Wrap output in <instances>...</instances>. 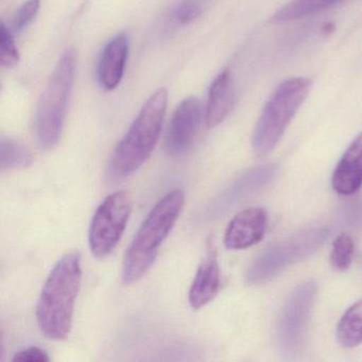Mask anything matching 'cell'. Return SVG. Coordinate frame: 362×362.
I'll return each mask as SVG.
<instances>
[{
  "mask_svg": "<svg viewBox=\"0 0 362 362\" xmlns=\"http://www.w3.org/2000/svg\"><path fill=\"white\" fill-rule=\"evenodd\" d=\"M81 281V256L78 252L65 254L46 279L37 300V324L46 338L60 341L69 337Z\"/></svg>",
  "mask_w": 362,
  "mask_h": 362,
  "instance_id": "6da1fadb",
  "label": "cell"
},
{
  "mask_svg": "<svg viewBox=\"0 0 362 362\" xmlns=\"http://www.w3.org/2000/svg\"><path fill=\"white\" fill-rule=\"evenodd\" d=\"M184 204L183 190L175 189L154 205L127 250L122 274L124 284L135 283L151 268L160 245L179 219Z\"/></svg>",
  "mask_w": 362,
  "mask_h": 362,
  "instance_id": "7a4b0ae2",
  "label": "cell"
},
{
  "mask_svg": "<svg viewBox=\"0 0 362 362\" xmlns=\"http://www.w3.org/2000/svg\"><path fill=\"white\" fill-rule=\"evenodd\" d=\"M168 93L156 90L144 103L139 115L115 148L110 164L113 177H126L139 170L151 156L160 139L166 115Z\"/></svg>",
  "mask_w": 362,
  "mask_h": 362,
  "instance_id": "3957f363",
  "label": "cell"
},
{
  "mask_svg": "<svg viewBox=\"0 0 362 362\" xmlns=\"http://www.w3.org/2000/svg\"><path fill=\"white\" fill-rule=\"evenodd\" d=\"M75 74L76 52L67 48L59 59L37 105L35 135L42 149H54L60 141Z\"/></svg>",
  "mask_w": 362,
  "mask_h": 362,
  "instance_id": "277c9868",
  "label": "cell"
},
{
  "mask_svg": "<svg viewBox=\"0 0 362 362\" xmlns=\"http://www.w3.org/2000/svg\"><path fill=\"white\" fill-rule=\"evenodd\" d=\"M310 88L308 78H291L279 84L264 105L254 130L252 146L256 156L264 158L274 149Z\"/></svg>",
  "mask_w": 362,
  "mask_h": 362,
  "instance_id": "5b68a950",
  "label": "cell"
},
{
  "mask_svg": "<svg viewBox=\"0 0 362 362\" xmlns=\"http://www.w3.org/2000/svg\"><path fill=\"white\" fill-rule=\"evenodd\" d=\"M330 230L324 226L307 228L271 245L250 266L245 279L250 285L270 281L300 260L306 259L324 245Z\"/></svg>",
  "mask_w": 362,
  "mask_h": 362,
  "instance_id": "8992f818",
  "label": "cell"
},
{
  "mask_svg": "<svg viewBox=\"0 0 362 362\" xmlns=\"http://www.w3.org/2000/svg\"><path fill=\"white\" fill-rule=\"evenodd\" d=\"M131 200L126 192H116L103 201L90 223L88 243L93 255L105 258L112 253L126 230Z\"/></svg>",
  "mask_w": 362,
  "mask_h": 362,
  "instance_id": "52a82bcc",
  "label": "cell"
},
{
  "mask_svg": "<svg viewBox=\"0 0 362 362\" xmlns=\"http://www.w3.org/2000/svg\"><path fill=\"white\" fill-rule=\"evenodd\" d=\"M317 292L315 281H305L294 289L284 305L277 324V340L285 353H296L304 343Z\"/></svg>",
  "mask_w": 362,
  "mask_h": 362,
  "instance_id": "ba28073f",
  "label": "cell"
},
{
  "mask_svg": "<svg viewBox=\"0 0 362 362\" xmlns=\"http://www.w3.org/2000/svg\"><path fill=\"white\" fill-rule=\"evenodd\" d=\"M202 118V107L196 97L184 99L173 114L166 136L165 151L177 158L187 151L194 141Z\"/></svg>",
  "mask_w": 362,
  "mask_h": 362,
  "instance_id": "9c48e42d",
  "label": "cell"
},
{
  "mask_svg": "<svg viewBox=\"0 0 362 362\" xmlns=\"http://www.w3.org/2000/svg\"><path fill=\"white\" fill-rule=\"evenodd\" d=\"M268 216L260 207L239 211L228 223L224 245L228 250H245L257 245L266 235Z\"/></svg>",
  "mask_w": 362,
  "mask_h": 362,
  "instance_id": "30bf717a",
  "label": "cell"
},
{
  "mask_svg": "<svg viewBox=\"0 0 362 362\" xmlns=\"http://www.w3.org/2000/svg\"><path fill=\"white\" fill-rule=\"evenodd\" d=\"M221 286L219 264L215 245L207 243L206 256L201 262L189 290V304L192 308H202L215 298Z\"/></svg>",
  "mask_w": 362,
  "mask_h": 362,
  "instance_id": "8fae6325",
  "label": "cell"
},
{
  "mask_svg": "<svg viewBox=\"0 0 362 362\" xmlns=\"http://www.w3.org/2000/svg\"><path fill=\"white\" fill-rule=\"evenodd\" d=\"M128 56L129 39L126 33H122L107 44L99 59L97 77L101 88L110 92L119 86Z\"/></svg>",
  "mask_w": 362,
  "mask_h": 362,
  "instance_id": "7c38bea8",
  "label": "cell"
},
{
  "mask_svg": "<svg viewBox=\"0 0 362 362\" xmlns=\"http://www.w3.org/2000/svg\"><path fill=\"white\" fill-rule=\"evenodd\" d=\"M332 188L341 196H351L362 186V132L351 141L339 160L332 179Z\"/></svg>",
  "mask_w": 362,
  "mask_h": 362,
  "instance_id": "4fadbf2b",
  "label": "cell"
},
{
  "mask_svg": "<svg viewBox=\"0 0 362 362\" xmlns=\"http://www.w3.org/2000/svg\"><path fill=\"white\" fill-rule=\"evenodd\" d=\"M234 84L230 71L220 73L209 88L205 122L211 129L221 124L234 107Z\"/></svg>",
  "mask_w": 362,
  "mask_h": 362,
  "instance_id": "5bb4252c",
  "label": "cell"
},
{
  "mask_svg": "<svg viewBox=\"0 0 362 362\" xmlns=\"http://www.w3.org/2000/svg\"><path fill=\"white\" fill-rule=\"evenodd\" d=\"M337 340L345 349L362 344V300L349 307L337 326Z\"/></svg>",
  "mask_w": 362,
  "mask_h": 362,
  "instance_id": "9a60e30c",
  "label": "cell"
},
{
  "mask_svg": "<svg viewBox=\"0 0 362 362\" xmlns=\"http://www.w3.org/2000/svg\"><path fill=\"white\" fill-rule=\"evenodd\" d=\"M33 163L30 150L18 139L3 137L0 141V167L3 171L28 168Z\"/></svg>",
  "mask_w": 362,
  "mask_h": 362,
  "instance_id": "2e32d148",
  "label": "cell"
},
{
  "mask_svg": "<svg viewBox=\"0 0 362 362\" xmlns=\"http://www.w3.org/2000/svg\"><path fill=\"white\" fill-rule=\"evenodd\" d=\"M342 1L343 0H291L275 13L274 20L276 22H285L306 18L329 9Z\"/></svg>",
  "mask_w": 362,
  "mask_h": 362,
  "instance_id": "e0dca14e",
  "label": "cell"
},
{
  "mask_svg": "<svg viewBox=\"0 0 362 362\" xmlns=\"http://www.w3.org/2000/svg\"><path fill=\"white\" fill-rule=\"evenodd\" d=\"M355 243L349 235L340 234L332 243L330 264L336 271L347 270L353 262Z\"/></svg>",
  "mask_w": 362,
  "mask_h": 362,
  "instance_id": "ac0fdd59",
  "label": "cell"
},
{
  "mask_svg": "<svg viewBox=\"0 0 362 362\" xmlns=\"http://www.w3.org/2000/svg\"><path fill=\"white\" fill-rule=\"evenodd\" d=\"M11 29L1 23L0 28V63L5 69H14L20 62V52Z\"/></svg>",
  "mask_w": 362,
  "mask_h": 362,
  "instance_id": "d6986e66",
  "label": "cell"
},
{
  "mask_svg": "<svg viewBox=\"0 0 362 362\" xmlns=\"http://www.w3.org/2000/svg\"><path fill=\"white\" fill-rule=\"evenodd\" d=\"M41 8V0H27L23 4L18 11L14 14L12 20L11 31L13 33H20L29 26L37 18Z\"/></svg>",
  "mask_w": 362,
  "mask_h": 362,
  "instance_id": "ffe728a7",
  "label": "cell"
},
{
  "mask_svg": "<svg viewBox=\"0 0 362 362\" xmlns=\"http://www.w3.org/2000/svg\"><path fill=\"white\" fill-rule=\"evenodd\" d=\"M201 8L196 4L185 3L180 5L173 13L175 22L181 26L192 24L201 16Z\"/></svg>",
  "mask_w": 362,
  "mask_h": 362,
  "instance_id": "44dd1931",
  "label": "cell"
},
{
  "mask_svg": "<svg viewBox=\"0 0 362 362\" xmlns=\"http://www.w3.org/2000/svg\"><path fill=\"white\" fill-rule=\"evenodd\" d=\"M48 354L37 346H30L16 354L12 361L14 362H48Z\"/></svg>",
  "mask_w": 362,
  "mask_h": 362,
  "instance_id": "7402d4cb",
  "label": "cell"
}]
</instances>
